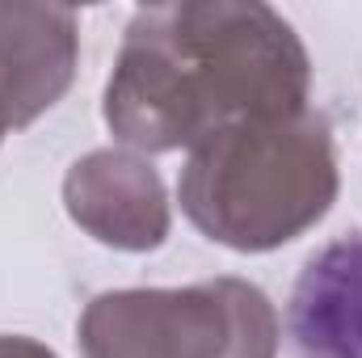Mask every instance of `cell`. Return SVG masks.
Segmentation results:
<instances>
[{"label":"cell","instance_id":"1","mask_svg":"<svg viewBox=\"0 0 362 358\" xmlns=\"http://www.w3.org/2000/svg\"><path fill=\"white\" fill-rule=\"evenodd\" d=\"M312 59L295 25L257 0H181L135 8L105 81L101 118L139 156L189 152L232 122L295 118Z\"/></svg>","mask_w":362,"mask_h":358},{"label":"cell","instance_id":"2","mask_svg":"<svg viewBox=\"0 0 362 358\" xmlns=\"http://www.w3.org/2000/svg\"><path fill=\"white\" fill-rule=\"evenodd\" d=\"M341 173L320 114L232 122L185 152V219L232 253H274L312 232L337 202Z\"/></svg>","mask_w":362,"mask_h":358},{"label":"cell","instance_id":"3","mask_svg":"<svg viewBox=\"0 0 362 358\" xmlns=\"http://www.w3.org/2000/svg\"><path fill=\"white\" fill-rule=\"evenodd\" d=\"M76 342L85 358H278L270 295L245 278L122 287L93 295Z\"/></svg>","mask_w":362,"mask_h":358},{"label":"cell","instance_id":"4","mask_svg":"<svg viewBox=\"0 0 362 358\" xmlns=\"http://www.w3.org/2000/svg\"><path fill=\"white\" fill-rule=\"evenodd\" d=\"M64 211L97 245L118 253H152L169 241V190L148 156L127 148H93L64 173Z\"/></svg>","mask_w":362,"mask_h":358},{"label":"cell","instance_id":"5","mask_svg":"<svg viewBox=\"0 0 362 358\" xmlns=\"http://www.w3.org/2000/svg\"><path fill=\"white\" fill-rule=\"evenodd\" d=\"M81 64V21L59 4H0V144L42 118L72 89Z\"/></svg>","mask_w":362,"mask_h":358},{"label":"cell","instance_id":"6","mask_svg":"<svg viewBox=\"0 0 362 358\" xmlns=\"http://www.w3.org/2000/svg\"><path fill=\"white\" fill-rule=\"evenodd\" d=\"M295 358H362V228L329 241L286 299Z\"/></svg>","mask_w":362,"mask_h":358},{"label":"cell","instance_id":"7","mask_svg":"<svg viewBox=\"0 0 362 358\" xmlns=\"http://www.w3.org/2000/svg\"><path fill=\"white\" fill-rule=\"evenodd\" d=\"M0 358H59V354L47 350L42 342L25 337V333H0Z\"/></svg>","mask_w":362,"mask_h":358}]
</instances>
